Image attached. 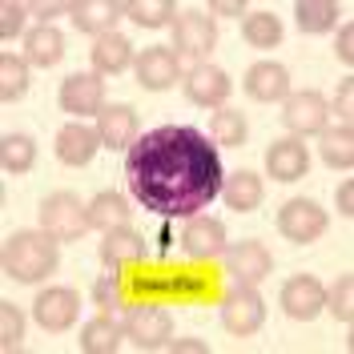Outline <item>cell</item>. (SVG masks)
<instances>
[{
    "label": "cell",
    "instance_id": "1",
    "mask_svg": "<svg viewBox=\"0 0 354 354\" xmlns=\"http://www.w3.org/2000/svg\"><path fill=\"white\" fill-rule=\"evenodd\" d=\"M133 201L161 218H194L221 194V157L209 133L194 125H161L125 149Z\"/></svg>",
    "mask_w": 354,
    "mask_h": 354
},
{
    "label": "cell",
    "instance_id": "2",
    "mask_svg": "<svg viewBox=\"0 0 354 354\" xmlns=\"http://www.w3.org/2000/svg\"><path fill=\"white\" fill-rule=\"evenodd\" d=\"M0 266H4V274H8L12 282L32 286V282L48 278V274L61 266V242H57L48 230H21V234H12V238L4 242Z\"/></svg>",
    "mask_w": 354,
    "mask_h": 354
},
{
    "label": "cell",
    "instance_id": "3",
    "mask_svg": "<svg viewBox=\"0 0 354 354\" xmlns=\"http://www.w3.org/2000/svg\"><path fill=\"white\" fill-rule=\"evenodd\" d=\"M41 230H48L57 242H77L88 230V205H81L77 194H48L41 201Z\"/></svg>",
    "mask_w": 354,
    "mask_h": 354
},
{
    "label": "cell",
    "instance_id": "4",
    "mask_svg": "<svg viewBox=\"0 0 354 354\" xmlns=\"http://www.w3.org/2000/svg\"><path fill=\"white\" fill-rule=\"evenodd\" d=\"M125 338H129L137 351H165L169 338H174V318L169 310L161 306H133L125 310Z\"/></svg>",
    "mask_w": 354,
    "mask_h": 354
},
{
    "label": "cell",
    "instance_id": "5",
    "mask_svg": "<svg viewBox=\"0 0 354 354\" xmlns=\"http://www.w3.org/2000/svg\"><path fill=\"white\" fill-rule=\"evenodd\" d=\"M266 322V302L262 294L254 286H238L221 298V326L230 334H238V338H250V334H258Z\"/></svg>",
    "mask_w": 354,
    "mask_h": 354
},
{
    "label": "cell",
    "instance_id": "6",
    "mask_svg": "<svg viewBox=\"0 0 354 354\" xmlns=\"http://www.w3.org/2000/svg\"><path fill=\"white\" fill-rule=\"evenodd\" d=\"M278 230L294 245H310L326 234V209L310 198H294L278 209Z\"/></svg>",
    "mask_w": 354,
    "mask_h": 354
},
{
    "label": "cell",
    "instance_id": "7",
    "mask_svg": "<svg viewBox=\"0 0 354 354\" xmlns=\"http://www.w3.org/2000/svg\"><path fill=\"white\" fill-rule=\"evenodd\" d=\"M221 262H225V274H230L238 286H258V282L270 278V270H274L270 250H266L262 242H234V245H225V250H221Z\"/></svg>",
    "mask_w": 354,
    "mask_h": 354
},
{
    "label": "cell",
    "instance_id": "8",
    "mask_svg": "<svg viewBox=\"0 0 354 354\" xmlns=\"http://www.w3.org/2000/svg\"><path fill=\"white\" fill-rule=\"evenodd\" d=\"M214 44H218V24L209 21L205 12H181V17L174 21L177 57H189V61H198L201 65V57L214 53Z\"/></svg>",
    "mask_w": 354,
    "mask_h": 354
},
{
    "label": "cell",
    "instance_id": "9",
    "mask_svg": "<svg viewBox=\"0 0 354 354\" xmlns=\"http://www.w3.org/2000/svg\"><path fill=\"white\" fill-rule=\"evenodd\" d=\"M77 314H81V298H77V290H68V286H48L32 302V318L53 334L68 330L77 322Z\"/></svg>",
    "mask_w": 354,
    "mask_h": 354
},
{
    "label": "cell",
    "instance_id": "10",
    "mask_svg": "<svg viewBox=\"0 0 354 354\" xmlns=\"http://www.w3.org/2000/svg\"><path fill=\"white\" fill-rule=\"evenodd\" d=\"M57 101H61V109L73 113V117L101 113L105 109V81H101V73H73V77H65Z\"/></svg>",
    "mask_w": 354,
    "mask_h": 354
},
{
    "label": "cell",
    "instance_id": "11",
    "mask_svg": "<svg viewBox=\"0 0 354 354\" xmlns=\"http://www.w3.org/2000/svg\"><path fill=\"white\" fill-rule=\"evenodd\" d=\"M326 117H330V105L322 93H290L286 97V109H282V121L294 137H306V133H322L326 129Z\"/></svg>",
    "mask_w": 354,
    "mask_h": 354
},
{
    "label": "cell",
    "instance_id": "12",
    "mask_svg": "<svg viewBox=\"0 0 354 354\" xmlns=\"http://www.w3.org/2000/svg\"><path fill=\"white\" fill-rule=\"evenodd\" d=\"M181 85H185V97H189L194 105H201V109H218V105H225L234 81H230V73L218 68V65H194L189 73H185Z\"/></svg>",
    "mask_w": 354,
    "mask_h": 354
},
{
    "label": "cell",
    "instance_id": "13",
    "mask_svg": "<svg viewBox=\"0 0 354 354\" xmlns=\"http://www.w3.org/2000/svg\"><path fill=\"white\" fill-rule=\"evenodd\" d=\"M181 250H185L189 258H198V262L221 258V250H225V225H221L218 218L194 214V218L185 221V230H181Z\"/></svg>",
    "mask_w": 354,
    "mask_h": 354
},
{
    "label": "cell",
    "instance_id": "14",
    "mask_svg": "<svg viewBox=\"0 0 354 354\" xmlns=\"http://www.w3.org/2000/svg\"><path fill=\"white\" fill-rule=\"evenodd\" d=\"M278 302H282V310H286L290 318H298V322H310L318 310L326 306V286H322L314 274H294L286 286H282Z\"/></svg>",
    "mask_w": 354,
    "mask_h": 354
},
{
    "label": "cell",
    "instance_id": "15",
    "mask_svg": "<svg viewBox=\"0 0 354 354\" xmlns=\"http://www.w3.org/2000/svg\"><path fill=\"white\" fill-rule=\"evenodd\" d=\"M133 68H137L141 88H149V93H165V88L177 85V53L174 48H161V44L141 48L137 61H133Z\"/></svg>",
    "mask_w": 354,
    "mask_h": 354
},
{
    "label": "cell",
    "instance_id": "16",
    "mask_svg": "<svg viewBox=\"0 0 354 354\" xmlns=\"http://www.w3.org/2000/svg\"><path fill=\"white\" fill-rule=\"evenodd\" d=\"M245 93L254 97V101H262V105H270V101H286L290 97V73L286 65H278V61H258V65L245 68Z\"/></svg>",
    "mask_w": 354,
    "mask_h": 354
},
{
    "label": "cell",
    "instance_id": "17",
    "mask_svg": "<svg viewBox=\"0 0 354 354\" xmlns=\"http://www.w3.org/2000/svg\"><path fill=\"white\" fill-rule=\"evenodd\" d=\"M97 137L105 149H129L137 141V109L133 105H105L97 113Z\"/></svg>",
    "mask_w": 354,
    "mask_h": 354
},
{
    "label": "cell",
    "instance_id": "18",
    "mask_svg": "<svg viewBox=\"0 0 354 354\" xmlns=\"http://www.w3.org/2000/svg\"><path fill=\"white\" fill-rule=\"evenodd\" d=\"M266 169H270L274 181H298V177H306V169H310L306 145H302L298 137L274 141V145L266 149Z\"/></svg>",
    "mask_w": 354,
    "mask_h": 354
},
{
    "label": "cell",
    "instance_id": "19",
    "mask_svg": "<svg viewBox=\"0 0 354 354\" xmlns=\"http://www.w3.org/2000/svg\"><path fill=\"white\" fill-rule=\"evenodd\" d=\"M68 17H73V24L81 32L105 37V32H113L117 17H125V0H77Z\"/></svg>",
    "mask_w": 354,
    "mask_h": 354
},
{
    "label": "cell",
    "instance_id": "20",
    "mask_svg": "<svg viewBox=\"0 0 354 354\" xmlns=\"http://www.w3.org/2000/svg\"><path fill=\"white\" fill-rule=\"evenodd\" d=\"M88 57H93V73H101V77H117V73H125V68L137 61V57H133L129 37H121V32H105V37H97L93 48H88Z\"/></svg>",
    "mask_w": 354,
    "mask_h": 354
},
{
    "label": "cell",
    "instance_id": "21",
    "mask_svg": "<svg viewBox=\"0 0 354 354\" xmlns=\"http://www.w3.org/2000/svg\"><path fill=\"white\" fill-rule=\"evenodd\" d=\"M97 149H101V137H97V129H88L85 121H68L65 129L57 133V157L65 165H88Z\"/></svg>",
    "mask_w": 354,
    "mask_h": 354
},
{
    "label": "cell",
    "instance_id": "22",
    "mask_svg": "<svg viewBox=\"0 0 354 354\" xmlns=\"http://www.w3.org/2000/svg\"><path fill=\"white\" fill-rule=\"evenodd\" d=\"M221 198L230 209H238V214H254L266 198V185L258 174H250V169H238V174L221 177Z\"/></svg>",
    "mask_w": 354,
    "mask_h": 354
},
{
    "label": "cell",
    "instance_id": "23",
    "mask_svg": "<svg viewBox=\"0 0 354 354\" xmlns=\"http://www.w3.org/2000/svg\"><path fill=\"white\" fill-rule=\"evenodd\" d=\"M141 258H145V238L133 234L129 225H121V230H109V234H105V242H101V262L109 266V270L137 266Z\"/></svg>",
    "mask_w": 354,
    "mask_h": 354
},
{
    "label": "cell",
    "instance_id": "24",
    "mask_svg": "<svg viewBox=\"0 0 354 354\" xmlns=\"http://www.w3.org/2000/svg\"><path fill=\"white\" fill-rule=\"evenodd\" d=\"M125 342V326L113 314H97L81 326V351L85 354H117Z\"/></svg>",
    "mask_w": 354,
    "mask_h": 354
},
{
    "label": "cell",
    "instance_id": "25",
    "mask_svg": "<svg viewBox=\"0 0 354 354\" xmlns=\"http://www.w3.org/2000/svg\"><path fill=\"white\" fill-rule=\"evenodd\" d=\"M65 57V37L53 28V24H37L24 32V61L37 68H53Z\"/></svg>",
    "mask_w": 354,
    "mask_h": 354
},
{
    "label": "cell",
    "instance_id": "26",
    "mask_svg": "<svg viewBox=\"0 0 354 354\" xmlns=\"http://www.w3.org/2000/svg\"><path fill=\"white\" fill-rule=\"evenodd\" d=\"M129 201L121 198V194H97V198L88 201V230H101V234H109V230H121V225H129Z\"/></svg>",
    "mask_w": 354,
    "mask_h": 354
},
{
    "label": "cell",
    "instance_id": "27",
    "mask_svg": "<svg viewBox=\"0 0 354 354\" xmlns=\"http://www.w3.org/2000/svg\"><path fill=\"white\" fill-rule=\"evenodd\" d=\"M294 17H298V28L318 37V32H330L338 24V4L334 0H298L294 4Z\"/></svg>",
    "mask_w": 354,
    "mask_h": 354
},
{
    "label": "cell",
    "instance_id": "28",
    "mask_svg": "<svg viewBox=\"0 0 354 354\" xmlns=\"http://www.w3.org/2000/svg\"><path fill=\"white\" fill-rule=\"evenodd\" d=\"M0 165H4V174H28L37 165V141L24 137V133H4V141H0Z\"/></svg>",
    "mask_w": 354,
    "mask_h": 354
},
{
    "label": "cell",
    "instance_id": "29",
    "mask_svg": "<svg viewBox=\"0 0 354 354\" xmlns=\"http://www.w3.org/2000/svg\"><path fill=\"white\" fill-rule=\"evenodd\" d=\"M24 88H28V61L17 53H0V101L4 105L21 101Z\"/></svg>",
    "mask_w": 354,
    "mask_h": 354
},
{
    "label": "cell",
    "instance_id": "30",
    "mask_svg": "<svg viewBox=\"0 0 354 354\" xmlns=\"http://www.w3.org/2000/svg\"><path fill=\"white\" fill-rule=\"evenodd\" d=\"M322 161L330 169H351L354 165V129L351 125L322 129Z\"/></svg>",
    "mask_w": 354,
    "mask_h": 354
},
{
    "label": "cell",
    "instance_id": "31",
    "mask_svg": "<svg viewBox=\"0 0 354 354\" xmlns=\"http://www.w3.org/2000/svg\"><path fill=\"white\" fill-rule=\"evenodd\" d=\"M209 141L225 149H242L245 145V117L242 109H218L209 121Z\"/></svg>",
    "mask_w": 354,
    "mask_h": 354
},
{
    "label": "cell",
    "instance_id": "32",
    "mask_svg": "<svg viewBox=\"0 0 354 354\" xmlns=\"http://www.w3.org/2000/svg\"><path fill=\"white\" fill-rule=\"evenodd\" d=\"M125 17L137 21L141 28H161L177 17L174 0H125Z\"/></svg>",
    "mask_w": 354,
    "mask_h": 354
},
{
    "label": "cell",
    "instance_id": "33",
    "mask_svg": "<svg viewBox=\"0 0 354 354\" xmlns=\"http://www.w3.org/2000/svg\"><path fill=\"white\" fill-rule=\"evenodd\" d=\"M242 37L254 48H274V44L282 41V21L274 12H254V17L242 21Z\"/></svg>",
    "mask_w": 354,
    "mask_h": 354
},
{
    "label": "cell",
    "instance_id": "34",
    "mask_svg": "<svg viewBox=\"0 0 354 354\" xmlns=\"http://www.w3.org/2000/svg\"><path fill=\"white\" fill-rule=\"evenodd\" d=\"M326 306L334 310L338 322H346V326L354 322V278L351 274H338V282H334L330 294H326Z\"/></svg>",
    "mask_w": 354,
    "mask_h": 354
},
{
    "label": "cell",
    "instance_id": "35",
    "mask_svg": "<svg viewBox=\"0 0 354 354\" xmlns=\"http://www.w3.org/2000/svg\"><path fill=\"white\" fill-rule=\"evenodd\" d=\"M21 338H24V314L17 302H0V346L4 351H12V346H21Z\"/></svg>",
    "mask_w": 354,
    "mask_h": 354
},
{
    "label": "cell",
    "instance_id": "36",
    "mask_svg": "<svg viewBox=\"0 0 354 354\" xmlns=\"http://www.w3.org/2000/svg\"><path fill=\"white\" fill-rule=\"evenodd\" d=\"M93 302L101 306V314H121L125 310V298H121V286H117V274H105L93 282Z\"/></svg>",
    "mask_w": 354,
    "mask_h": 354
},
{
    "label": "cell",
    "instance_id": "37",
    "mask_svg": "<svg viewBox=\"0 0 354 354\" xmlns=\"http://www.w3.org/2000/svg\"><path fill=\"white\" fill-rule=\"evenodd\" d=\"M24 17H28V4L8 0V4L0 8V37H4V41H12V37L24 28Z\"/></svg>",
    "mask_w": 354,
    "mask_h": 354
},
{
    "label": "cell",
    "instance_id": "38",
    "mask_svg": "<svg viewBox=\"0 0 354 354\" xmlns=\"http://www.w3.org/2000/svg\"><path fill=\"white\" fill-rule=\"evenodd\" d=\"M334 109H338V117H346V121H351V113H354V77H342V81H338Z\"/></svg>",
    "mask_w": 354,
    "mask_h": 354
},
{
    "label": "cell",
    "instance_id": "39",
    "mask_svg": "<svg viewBox=\"0 0 354 354\" xmlns=\"http://www.w3.org/2000/svg\"><path fill=\"white\" fill-rule=\"evenodd\" d=\"M334 53H338V61L351 68L354 65V24H342V32H338V44H334Z\"/></svg>",
    "mask_w": 354,
    "mask_h": 354
},
{
    "label": "cell",
    "instance_id": "40",
    "mask_svg": "<svg viewBox=\"0 0 354 354\" xmlns=\"http://www.w3.org/2000/svg\"><path fill=\"white\" fill-rule=\"evenodd\" d=\"M28 12H37L41 24H48L53 17H61V12H73V4H65V0H41V4H28Z\"/></svg>",
    "mask_w": 354,
    "mask_h": 354
},
{
    "label": "cell",
    "instance_id": "41",
    "mask_svg": "<svg viewBox=\"0 0 354 354\" xmlns=\"http://www.w3.org/2000/svg\"><path fill=\"white\" fill-rule=\"evenodd\" d=\"M338 214H342V218L354 214V181H342V185H338Z\"/></svg>",
    "mask_w": 354,
    "mask_h": 354
},
{
    "label": "cell",
    "instance_id": "42",
    "mask_svg": "<svg viewBox=\"0 0 354 354\" xmlns=\"http://www.w3.org/2000/svg\"><path fill=\"white\" fill-rule=\"evenodd\" d=\"M165 351H174V354H205V342H198V338H169V346Z\"/></svg>",
    "mask_w": 354,
    "mask_h": 354
},
{
    "label": "cell",
    "instance_id": "43",
    "mask_svg": "<svg viewBox=\"0 0 354 354\" xmlns=\"http://www.w3.org/2000/svg\"><path fill=\"white\" fill-rule=\"evenodd\" d=\"M209 12H218V17H242V0H214Z\"/></svg>",
    "mask_w": 354,
    "mask_h": 354
}]
</instances>
